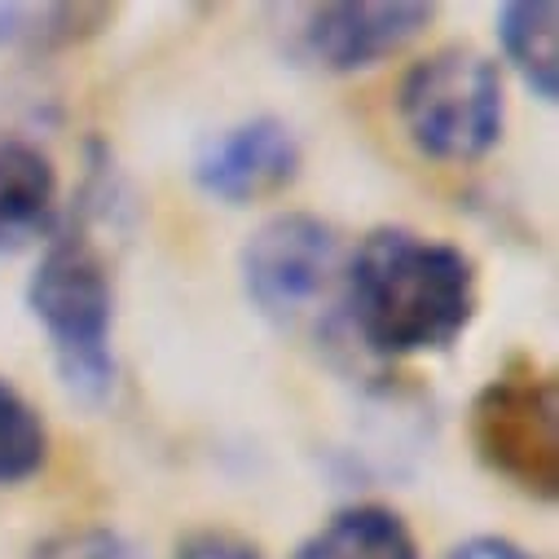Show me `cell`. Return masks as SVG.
Returning a JSON list of instances; mask_svg holds the SVG:
<instances>
[{
	"mask_svg": "<svg viewBox=\"0 0 559 559\" xmlns=\"http://www.w3.org/2000/svg\"><path fill=\"white\" fill-rule=\"evenodd\" d=\"M340 309L379 357L441 353L476 318V264L454 242L383 225L348 255Z\"/></svg>",
	"mask_w": 559,
	"mask_h": 559,
	"instance_id": "obj_1",
	"label": "cell"
},
{
	"mask_svg": "<svg viewBox=\"0 0 559 559\" xmlns=\"http://www.w3.org/2000/svg\"><path fill=\"white\" fill-rule=\"evenodd\" d=\"M27 305L53 344L67 392L80 401H106L115 388V287L106 255L84 229L62 234L45 247L27 283Z\"/></svg>",
	"mask_w": 559,
	"mask_h": 559,
	"instance_id": "obj_2",
	"label": "cell"
},
{
	"mask_svg": "<svg viewBox=\"0 0 559 559\" xmlns=\"http://www.w3.org/2000/svg\"><path fill=\"white\" fill-rule=\"evenodd\" d=\"M401 123L428 159L467 164L502 136V75L498 62L472 45H445L418 58L401 80Z\"/></svg>",
	"mask_w": 559,
	"mask_h": 559,
	"instance_id": "obj_3",
	"label": "cell"
},
{
	"mask_svg": "<svg viewBox=\"0 0 559 559\" xmlns=\"http://www.w3.org/2000/svg\"><path fill=\"white\" fill-rule=\"evenodd\" d=\"M247 300L277 326H318L326 309H340L344 251L326 221L309 212L269 216L242 247Z\"/></svg>",
	"mask_w": 559,
	"mask_h": 559,
	"instance_id": "obj_4",
	"label": "cell"
},
{
	"mask_svg": "<svg viewBox=\"0 0 559 559\" xmlns=\"http://www.w3.org/2000/svg\"><path fill=\"white\" fill-rule=\"evenodd\" d=\"M476 459L528 498L559 493V392L528 361L498 370L472 401Z\"/></svg>",
	"mask_w": 559,
	"mask_h": 559,
	"instance_id": "obj_5",
	"label": "cell"
},
{
	"mask_svg": "<svg viewBox=\"0 0 559 559\" xmlns=\"http://www.w3.org/2000/svg\"><path fill=\"white\" fill-rule=\"evenodd\" d=\"M300 173V142L292 123L255 115L207 136L194 155V181L221 203H255L287 190Z\"/></svg>",
	"mask_w": 559,
	"mask_h": 559,
	"instance_id": "obj_6",
	"label": "cell"
},
{
	"mask_svg": "<svg viewBox=\"0 0 559 559\" xmlns=\"http://www.w3.org/2000/svg\"><path fill=\"white\" fill-rule=\"evenodd\" d=\"M437 19L432 5L418 0H357V5H313L305 10L300 49L335 75L366 71L401 53L418 32Z\"/></svg>",
	"mask_w": 559,
	"mask_h": 559,
	"instance_id": "obj_7",
	"label": "cell"
},
{
	"mask_svg": "<svg viewBox=\"0 0 559 559\" xmlns=\"http://www.w3.org/2000/svg\"><path fill=\"white\" fill-rule=\"evenodd\" d=\"M53 199H58L53 159L40 146L23 142V136H5L0 142V255L49 234Z\"/></svg>",
	"mask_w": 559,
	"mask_h": 559,
	"instance_id": "obj_8",
	"label": "cell"
},
{
	"mask_svg": "<svg viewBox=\"0 0 559 559\" xmlns=\"http://www.w3.org/2000/svg\"><path fill=\"white\" fill-rule=\"evenodd\" d=\"M292 559H418V542L392 507L357 502L313 528Z\"/></svg>",
	"mask_w": 559,
	"mask_h": 559,
	"instance_id": "obj_9",
	"label": "cell"
},
{
	"mask_svg": "<svg viewBox=\"0 0 559 559\" xmlns=\"http://www.w3.org/2000/svg\"><path fill=\"white\" fill-rule=\"evenodd\" d=\"M555 0H511L498 10V36L524 84L542 97L555 102V80H559V53H555Z\"/></svg>",
	"mask_w": 559,
	"mask_h": 559,
	"instance_id": "obj_10",
	"label": "cell"
},
{
	"mask_svg": "<svg viewBox=\"0 0 559 559\" xmlns=\"http://www.w3.org/2000/svg\"><path fill=\"white\" fill-rule=\"evenodd\" d=\"M106 5H0V49L45 53L106 23Z\"/></svg>",
	"mask_w": 559,
	"mask_h": 559,
	"instance_id": "obj_11",
	"label": "cell"
},
{
	"mask_svg": "<svg viewBox=\"0 0 559 559\" xmlns=\"http://www.w3.org/2000/svg\"><path fill=\"white\" fill-rule=\"evenodd\" d=\"M49 432L32 401L0 379V485H19L45 467Z\"/></svg>",
	"mask_w": 559,
	"mask_h": 559,
	"instance_id": "obj_12",
	"label": "cell"
},
{
	"mask_svg": "<svg viewBox=\"0 0 559 559\" xmlns=\"http://www.w3.org/2000/svg\"><path fill=\"white\" fill-rule=\"evenodd\" d=\"M32 559H142L123 533L115 528H102V524H88V528H67V533H53L49 542L36 546Z\"/></svg>",
	"mask_w": 559,
	"mask_h": 559,
	"instance_id": "obj_13",
	"label": "cell"
},
{
	"mask_svg": "<svg viewBox=\"0 0 559 559\" xmlns=\"http://www.w3.org/2000/svg\"><path fill=\"white\" fill-rule=\"evenodd\" d=\"M177 559H264L255 542L229 528H199L177 546Z\"/></svg>",
	"mask_w": 559,
	"mask_h": 559,
	"instance_id": "obj_14",
	"label": "cell"
},
{
	"mask_svg": "<svg viewBox=\"0 0 559 559\" xmlns=\"http://www.w3.org/2000/svg\"><path fill=\"white\" fill-rule=\"evenodd\" d=\"M445 559H537L533 550H524L520 542L511 537H498V533H480V537H467L459 546H450Z\"/></svg>",
	"mask_w": 559,
	"mask_h": 559,
	"instance_id": "obj_15",
	"label": "cell"
}]
</instances>
